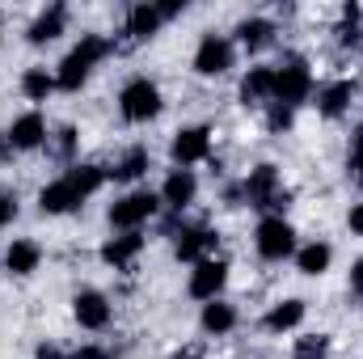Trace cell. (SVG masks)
Wrapping results in <instances>:
<instances>
[{
  "mask_svg": "<svg viewBox=\"0 0 363 359\" xmlns=\"http://www.w3.org/2000/svg\"><path fill=\"white\" fill-rule=\"evenodd\" d=\"M114 51V43L110 38H101V34H85L68 55H64V64H60V72H55V85L64 93H77L85 81H89V72Z\"/></svg>",
  "mask_w": 363,
  "mask_h": 359,
  "instance_id": "6da1fadb",
  "label": "cell"
},
{
  "mask_svg": "<svg viewBox=\"0 0 363 359\" xmlns=\"http://www.w3.org/2000/svg\"><path fill=\"white\" fill-rule=\"evenodd\" d=\"M157 207H161V194H152V190H127L123 199L110 203V228H118V233H140V228L157 216Z\"/></svg>",
  "mask_w": 363,
  "mask_h": 359,
  "instance_id": "7a4b0ae2",
  "label": "cell"
},
{
  "mask_svg": "<svg viewBox=\"0 0 363 359\" xmlns=\"http://www.w3.org/2000/svg\"><path fill=\"white\" fill-rule=\"evenodd\" d=\"M118 110H123L127 123H148V118H157V114H161V89H157V81L131 77V81L118 89Z\"/></svg>",
  "mask_w": 363,
  "mask_h": 359,
  "instance_id": "3957f363",
  "label": "cell"
},
{
  "mask_svg": "<svg viewBox=\"0 0 363 359\" xmlns=\"http://www.w3.org/2000/svg\"><path fill=\"white\" fill-rule=\"evenodd\" d=\"M308 97H313V72H308L304 60H291V64H279V68H274V101H279V106L296 110V106H304Z\"/></svg>",
  "mask_w": 363,
  "mask_h": 359,
  "instance_id": "277c9868",
  "label": "cell"
},
{
  "mask_svg": "<svg viewBox=\"0 0 363 359\" xmlns=\"http://www.w3.org/2000/svg\"><path fill=\"white\" fill-rule=\"evenodd\" d=\"M254 245L267 263H283L296 254V228L283 220V216H262L258 220V233H254Z\"/></svg>",
  "mask_w": 363,
  "mask_h": 359,
  "instance_id": "5b68a950",
  "label": "cell"
},
{
  "mask_svg": "<svg viewBox=\"0 0 363 359\" xmlns=\"http://www.w3.org/2000/svg\"><path fill=\"white\" fill-rule=\"evenodd\" d=\"M233 60H237V47L224 34H203L194 47V72L199 77H224L233 68Z\"/></svg>",
  "mask_w": 363,
  "mask_h": 359,
  "instance_id": "8992f818",
  "label": "cell"
},
{
  "mask_svg": "<svg viewBox=\"0 0 363 359\" xmlns=\"http://www.w3.org/2000/svg\"><path fill=\"white\" fill-rule=\"evenodd\" d=\"M224 283H228V263L224 258H203V263H194L190 270V296L194 300H220V292H224Z\"/></svg>",
  "mask_w": 363,
  "mask_h": 359,
  "instance_id": "52a82bcc",
  "label": "cell"
},
{
  "mask_svg": "<svg viewBox=\"0 0 363 359\" xmlns=\"http://www.w3.org/2000/svg\"><path fill=\"white\" fill-rule=\"evenodd\" d=\"M245 203L250 207H287V190H279V170L258 165L245 178Z\"/></svg>",
  "mask_w": 363,
  "mask_h": 359,
  "instance_id": "ba28073f",
  "label": "cell"
},
{
  "mask_svg": "<svg viewBox=\"0 0 363 359\" xmlns=\"http://www.w3.org/2000/svg\"><path fill=\"white\" fill-rule=\"evenodd\" d=\"M4 144H9L13 153L43 148V144H47V118H43L38 110H26V114H17V118L9 123V131H4Z\"/></svg>",
  "mask_w": 363,
  "mask_h": 359,
  "instance_id": "9c48e42d",
  "label": "cell"
},
{
  "mask_svg": "<svg viewBox=\"0 0 363 359\" xmlns=\"http://www.w3.org/2000/svg\"><path fill=\"white\" fill-rule=\"evenodd\" d=\"M81 203H85V190L68 178V174H64V178H55L51 186H43V194H38L43 216H64V211H77Z\"/></svg>",
  "mask_w": 363,
  "mask_h": 359,
  "instance_id": "30bf717a",
  "label": "cell"
},
{
  "mask_svg": "<svg viewBox=\"0 0 363 359\" xmlns=\"http://www.w3.org/2000/svg\"><path fill=\"white\" fill-rule=\"evenodd\" d=\"M72 317L81 321V330H106L110 326V300L97 287H81L72 296Z\"/></svg>",
  "mask_w": 363,
  "mask_h": 359,
  "instance_id": "8fae6325",
  "label": "cell"
},
{
  "mask_svg": "<svg viewBox=\"0 0 363 359\" xmlns=\"http://www.w3.org/2000/svg\"><path fill=\"white\" fill-rule=\"evenodd\" d=\"M174 161H178V170H190V165H199L207 153H211V131L207 127H182L178 136H174Z\"/></svg>",
  "mask_w": 363,
  "mask_h": 359,
  "instance_id": "7c38bea8",
  "label": "cell"
},
{
  "mask_svg": "<svg viewBox=\"0 0 363 359\" xmlns=\"http://www.w3.org/2000/svg\"><path fill=\"white\" fill-rule=\"evenodd\" d=\"M216 245H220V233H211V228H182L178 233V258L190 267L203 258H216Z\"/></svg>",
  "mask_w": 363,
  "mask_h": 359,
  "instance_id": "4fadbf2b",
  "label": "cell"
},
{
  "mask_svg": "<svg viewBox=\"0 0 363 359\" xmlns=\"http://www.w3.org/2000/svg\"><path fill=\"white\" fill-rule=\"evenodd\" d=\"M140 250H144V237L140 233H118V237H110L97 254H101V263L114 270H127L135 258H140Z\"/></svg>",
  "mask_w": 363,
  "mask_h": 359,
  "instance_id": "5bb4252c",
  "label": "cell"
},
{
  "mask_svg": "<svg viewBox=\"0 0 363 359\" xmlns=\"http://www.w3.org/2000/svg\"><path fill=\"white\" fill-rule=\"evenodd\" d=\"M194 194H199V178H194V170H174V174L165 178V186H161V203L174 207V211L190 207Z\"/></svg>",
  "mask_w": 363,
  "mask_h": 359,
  "instance_id": "9a60e30c",
  "label": "cell"
},
{
  "mask_svg": "<svg viewBox=\"0 0 363 359\" xmlns=\"http://www.w3.org/2000/svg\"><path fill=\"white\" fill-rule=\"evenodd\" d=\"M64 26H68V4H51V9H43L34 21H30V43L34 47H43V43H55L60 34H64Z\"/></svg>",
  "mask_w": 363,
  "mask_h": 359,
  "instance_id": "2e32d148",
  "label": "cell"
},
{
  "mask_svg": "<svg viewBox=\"0 0 363 359\" xmlns=\"http://www.w3.org/2000/svg\"><path fill=\"white\" fill-rule=\"evenodd\" d=\"M161 26H165V17H161V9H157V4L140 0V4H131V9H127V34H131L135 43L152 38V34H157Z\"/></svg>",
  "mask_w": 363,
  "mask_h": 359,
  "instance_id": "e0dca14e",
  "label": "cell"
},
{
  "mask_svg": "<svg viewBox=\"0 0 363 359\" xmlns=\"http://www.w3.org/2000/svg\"><path fill=\"white\" fill-rule=\"evenodd\" d=\"M241 101L245 106H262V101H274V68H250L241 77Z\"/></svg>",
  "mask_w": 363,
  "mask_h": 359,
  "instance_id": "ac0fdd59",
  "label": "cell"
},
{
  "mask_svg": "<svg viewBox=\"0 0 363 359\" xmlns=\"http://www.w3.org/2000/svg\"><path fill=\"white\" fill-rule=\"evenodd\" d=\"M43 263V250H38V241H26V237H17L9 250H4V270L9 275H34Z\"/></svg>",
  "mask_w": 363,
  "mask_h": 359,
  "instance_id": "d6986e66",
  "label": "cell"
},
{
  "mask_svg": "<svg viewBox=\"0 0 363 359\" xmlns=\"http://www.w3.org/2000/svg\"><path fill=\"white\" fill-rule=\"evenodd\" d=\"M351 97H355V81H330V85L317 89V110L325 118H338V114H347Z\"/></svg>",
  "mask_w": 363,
  "mask_h": 359,
  "instance_id": "ffe728a7",
  "label": "cell"
},
{
  "mask_svg": "<svg viewBox=\"0 0 363 359\" xmlns=\"http://www.w3.org/2000/svg\"><path fill=\"white\" fill-rule=\"evenodd\" d=\"M304 321V300H279L267 309V317H262V326L271 330V334H287V330H296Z\"/></svg>",
  "mask_w": 363,
  "mask_h": 359,
  "instance_id": "44dd1931",
  "label": "cell"
},
{
  "mask_svg": "<svg viewBox=\"0 0 363 359\" xmlns=\"http://www.w3.org/2000/svg\"><path fill=\"white\" fill-rule=\"evenodd\" d=\"M199 326H203L207 334H233V330H237V309L224 304V300H207Z\"/></svg>",
  "mask_w": 363,
  "mask_h": 359,
  "instance_id": "7402d4cb",
  "label": "cell"
},
{
  "mask_svg": "<svg viewBox=\"0 0 363 359\" xmlns=\"http://www.w3.org/2000/svg\"><path fill=\"white\" fill-rule=\"evenodd\" d=\"M271 38H274V21L271 17H245V21L237 26V43H241L245 51H262Z\"/></svg>",
  "mask_w": 363,
  "mask_h": 359,
  "instance_id": "603a6c76",
  "label": "cell"
},
{
  "mask_svg": "<svg viewBox=\"0 0 363 359\" xmlns=\"http://www.w3.org/2000/svg\"><path fill=\"white\" fill-rule=\"evenodd\" d=\"M330 263H334V250H330L325 241H308L304 250H296V267H300V275H325Z\"/></svg>",
  "mask_w": 363,
  "mask_h": 359,
  "instance_id": "cb8c5ba5",
  "label": "cell"
},
{
  "mask_svg": "<svg viewBox=\"0 0 363 359\" xmlns=\"http://www.w3.org/2000/svg\"><path fill=\"white\" fill-rule=\"evenodd\" d=\"M55 89H60V85H55V72H47V68H26V72H21V93H26L30 101H47Z\"/></svg>",
  "mask_w": 363,
  "mask_h": 359,
  "instance_id": "d4e9b609",
  "label": "cell"
},
{
  "mask_svg": "<svg viewBox=\"0 0 363 359\" xmlns=\"http://www.w3.org/2000/svg\"><path fill=\"white\" fill-rule=\"evenodd\" d=\"M148 170V148H131L114 170H110V178H118V182H135L140 174Z\"/></svg>",
  "mask_w": 363,
  "mask_h": 359,
  "instance_id": "484cf974",
  "label": "cell"
},
{
  "mask_svg": "<svg viewBox=\"0 0 363 359\" xmlns=\"http://www.w3.org/2000/svg\"><path fill=\"white\" fill-rule=\"evenodd\" d=\"M68 178L77 182V186L85 190V199H89V194H97V190H101L106 170H101V165H72V170H68Z\"/></svg>",
  "mask_w": 363,
  "mask_h": 359,
  "instance_id": "4316f807",
  "label": "cell"
},
{
  "mask_svg": "<svg viewBox=\"0 0 363 359\" xmlns=\"http://www.w3.org/2000/svg\"><path fill=\"white\" fill-rule=\"evenodd\" d=\"M325 351H330V338H325V334H304V338H296V347H291L296 359H325Z\"/></svg>",
  "mask_w": 363,
  "mask_h": 359,
  "instance_id": "83f0119b",
  "label": "cell"
},
{
  "mask_svg": "<svg viewBox=\"0 0 363 359\" xmlns=\"http://www.w3.org/2000/svg\"><path fill=\"white\" fill-rule=\"evenodd\" d=\"M17 220V194L13 190H0V228H9Z\"/></svg>",
  "mask_w": 363,
  "mask_h": 359,
  "instance_id": "f1b7e54d",
  "label": "cell"
},
{
  "mask_svg": "<svg viewBox=\"0 0 363 359\" xmlns=\"http://www.w3.org/2000/svg\"><path fill=\"white\" fill-rule=\"evenodd\" d=\"M271 131H283V127H291V110L287 106H279V101H271Z\"/></svg>",
  "mask_w": 363,
  "mask_h": 359,
  "instance_id": "f546056e",
  "label": "cell"
},
{
  "mask_svg": "<svg viewBox=\"0 0 363 359\" xmlns=\"http://www.w3.org/2000/svg\"><path fill=\"white\" fill-rule=\"evenodd\" d=\"M68 359H110V351H106V347H93V343H89V347H81V351H72Z\"/></svg>",
  "mask_w": 363,
  "mask_h": 359,
  "instance_id": "4dcf8cb0",
  "label": "cell"
},
{
  "mask_svg": "<svg viewBox=\"0 0 363 359\" xmlns=\"http://www.w3.org/2000/svg\"><path fill=\"white\" fill-rule=\"evenodd\" d=\"M72 144H77V127H64V131H60V153L68 157V153H72Z\"/></svg>",
  "mask_w": 363,
  "mask_h": 359,
  "instance_id": "1f68e13d",
  "label": "cell"
},
{
  "mask_svg": "<svg viewBox=\"0 0 363 359\" xmlns=\"http://www.w3.org/2000/svg\"><path fill=\"white\" fill-rule=\"evenodd\" d=\"M347 224H351V233H359V237H363V203H355V207H351Z\"/></svg>",
  "mask_w": 363,
  "mask_h": 359,
  "instance_id": "d6a6232c",
  "label": "cell"
},
{
  "mask_svg": "<svg viewBox=\"0 0 363 359\" xmlns=\"http://www.w3.org/2000/svg\"><path fill=\"white\" fill-rule=\"evenodd\" d=\"M351 292H355V296H363V258L351 267Z\"/></svg>",
  "mask_w": 363,
  "mask_h": 359,
  "instance_id": "836d02e7",
  "label": "cell"
},
{
  "mask_svg": "<svg viewBox=\"0 0 363 359\" xmlns=\"http://www.w3.org/2000/svg\"><path fill=\"white\" fill-rule=\"evenodd\" d=\"M34 359H68V355H64L60 347H47V343H43V347L34 351Z\"/></svg>",
  "mask_w": 363,
  "mask_h": 359,
  "instance_id": "e575fe53",
  "label": "cell"
},
{
  "mask_svg": "<svg viewBox=\"0 0 363 359\" xmlns=\"http://www.w3.org/2000/svg\"><path fill=\"white\" fill-rule=\"evenodd\" d=\"M355 170H359V178H363V127L355 131Z\"/></svg>",
  "mask_w": 363,
  "mask_h": 359,
  "instance_id": "d590c367",
  "label": "cell"
},
{
  "mask_svg": "<svg viewBox=\"0 0 363 359\" xmlns=\"http://www.w3.org/2000/svg\"><path fill=\"white\" fill-rule=\"evenodd\" d=\"M174 359H199V351H182V355H174Z\"/></svg>",
  "mask_w": 363,
  "mask_h": 359,
  "instance_id": "8d00e7d4",
  "label": "cell"
}]
</instances>
